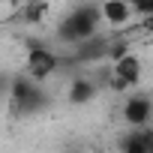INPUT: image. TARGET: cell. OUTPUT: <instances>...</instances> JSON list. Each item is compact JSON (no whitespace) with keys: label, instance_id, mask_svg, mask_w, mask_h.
Returning <instances> with one entry per match:
<instances>
[{"label":"cell","instance_id":"1","mask_svg":"<svg viewBox=\"0 0 153 153\" xmlns=\"http://www.w3.org/2000/svg\"><path fill=\"white\" fill-rule=\"evenodd\" d=\"M96 24H99V6L84 3V6H78V9H72V12L60 21L57 36H60L63 42H72V45H75V42L93 36V33H96Z\"/></svg>","mask_w":153,"mask_h":153},{"label":"cell","instance_id":"2","mask_svg":"<svg viewBox=\"0 0 153 153\" xmlns=\"http://www.w3.org/2000/svg\"><path fill=\"white\" fill-rule=\"evenodd\" d=\"M9 99H12V111L15 114H33V111H39L45 105V93L39 90V81H33L30 75H24V78H12Z\"/></svg>","mask_w":153,"mask_h":153},{"label":"cell","instance_id":"3","mask_svg":"<svg viewBox=\"0 0 153 153\" xmlns=\"http://www.w3.org/2000/svg\"><path fill=\"white\" fill-rule=\"evenodd\" d=\"M24 66H27V75H30L33 81H45V78H51V75L57 72L60 60H57V54H54L51 48H42V45H30Z\"/></svg>","mask_w":153,"mask_h":153},{"label":"cell","instance_id":"4","mask_svg":"<svg viewBox=\"0 0 153 153\" xmlns=\"http://www.w3.org/2000/svg\"><path fill=\"white\" fill-rule=\"evenodd\" d=\"M108 42H111V39H105V36H99V33H93V36H87V39H81V42H75L72 60H75V63H99V60L108 57Z\"/></svg>","mask_w":153,"mask_h":153},{"label":"cell","instance_id":"5","mask_svg":"<svg viewBox=\"0 0 153 153\" xmlns=\"http://www.w3.org/2000/svg\"><path fill=\"white\" fill-rule=\"evenodd\" d=\"M150 117H153V102H150V96L135 93V96L126 99V105H123V120H126L129 126H147Z\"/></svg>","mask_w":153,"mask_h":153},{"label":"cell","instance_id":"6","mask_svg":"<svg viewBox=\"0 0 153 153\" xmlns=\"http://www.w3.org/2000/svg\"><path fill=\"white\" fill-rule=\"evenodd\" d=\"M120 153H153V129L132 126V132L120 138Z\"/></svg>","mask_w":153,"mask_h":153},{"label":"cell","instance_id":"7","mask_svg":"<svg viewBox=\"0 0 153 153\" xmlns=\"http://www.w3.org/2000/svg\"><path fill=\"white\" fill-rule=\"evenodd\" d=\"M132 15H135V9L129 6V0H102L99 3V18H105L111 27L129 24Z\"/></svg>","mask_w":153,"mask_h":153},{"label":"cell","instance_id":"8","mask_svg":"<svg viewBox=\"0 0 153 153\" xmlns=\"http://www.w3.org/2000/svg\"><path fill=\"white\" fill-rule=\"evenodd\" d=\"M96 84L90 81V75H78L72 84H69V102L72 105H87L93 96H96Z\"/></svg>","mask_w":153,"mask_h":153},{"label":"cell","instance_id":"9","mask_svg":"<svg viewBox=\"0 0 153 153\" xmlns=\"http://www.w3.org/2000/svg\"><path fill=\"white\" fill-rule=\"evenodd\" d=\"M129 6L141 15H153V0H129Z\"/></svg>","mask_w":153,"mask_h":153},{"label":"cell","instance_id":"10","mask_svg":"<svg viewBox=\"0 0 153 153\" xmlns=\"http://www.w3.org/2000/svg\"><path fill=\"white\" fill-rule=\"evenodd\" d=\"M69 153H81V150H69Z\"/></svg>","mask_w":153,"mask_h":153},{"label":"cell","instance_id":"11","mask_svg":"<svg viewBox=\"0 0 153 153\" xmlns=\"http://www.w3.org/2000/svg\"><path fill=\"white\" fill-rule=\"evenodd\" d=\"M0 87H3V81H0Z\"/></svg>","mask_w":153,"mask_h":153}]
</instances>
